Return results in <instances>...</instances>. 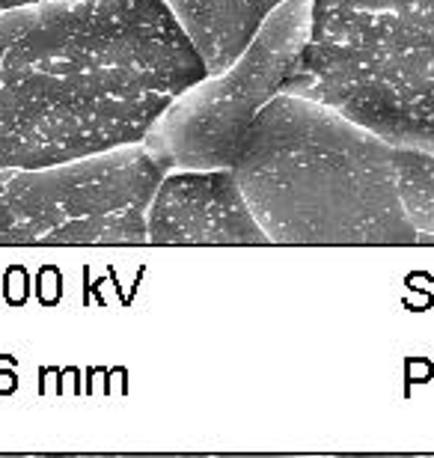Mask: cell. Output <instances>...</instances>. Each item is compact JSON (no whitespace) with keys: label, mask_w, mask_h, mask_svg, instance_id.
<instances>
[{"label":"cell","mask_w":434,"mask_h":458,"mask_svg":"<svg viewBox=\"0 0 434 458\" xmlns=\"http://www.w3.org/2000/svg\"><path fill=\"white\" fill-rule=\"evenodd\" d=\"M206 75L161 0H45L0 13V170L140 143Z\"/></svg>","instance_id":"obj_1"},{"label":"cell","mask_w":434,"mask_h":458,"mask_svg":"<svg viewBox=\"0 0 434 458\" xmlns=\"http://www.w3.org/2000/svg\"><path fill=\"white\" fill-rule=\"evenodd\" d=\"M233 173L271 244H417L396 146L316 98L277 93Z\"/></svg>","instance_id":"obj_2"},{"label":"cell","mask_w":434,"mask_h":458,"mask_svg":"<svg viewBox=\"0 0 434 458\" xmlns=\"http://www.w3.org/2000/svg\"><path fill=\"white\" fill-rule=\"evenodd\" d=\"M280 93L434 152V0H312L310 39Z\"/></svg>","instance_id":"obj_3"},{"label":"cell","mask_w":434,"mask_h":458,"mask_svg":"<svg viewBox=\"0 0 434 458\" xmlns=\"http://www.w3.org/2000/svg\"><path fill=\"white\" fill-rule=\"evenodd\" d=\"M167 167L140 143L0 170V247L146 244V208Z\"/></svg>","instance_id":"obj_4"},{"label":"cell","mask_w":434,"mask_h":458,"mask_svg":"<svg viewBox=\"0 0 434 458\" xmlns=\"http://www.w3.org/2000/svg\"><path fill=\"white\" fill-rule=\"evenodd\" d=\"M312 30V0H283L220 75L184 87L143 137L167 170L233 167L253 119L280 93Z\"/></svg>","instance_id":"obj_5"},{"label":"cell","mask_w":434,"mask_h":458,"mask_svg":"<svg viewBox=\"0 0 434 458\" xmlns=\"http://www.w3.org/2000/svg\"><path fill=\"white\" fill-rule=\"evenodd\" d=\"M146 244L271 247L233 167L167 170L146 208Z\"/></svg>","instance_id":"obj_6"},{"label":"cell","mask_w":434,"mask_h":458,"mask_svg":"<svg viewBox=\"0 0 434 458\" xmlns=\"http://www.w3.org/2000/svg\"><path fill=\"white\" fill-rule=\"evenodd\" d=\"M184 27L208 75H220L242 57L262 21L283 0H161Z\"/></svg>","instance_id":"obj_7"},{"label":"cell","mask_w":434,"mask_h":458,"mask_svg":"<svg viewBox=\"0 0 434 458\" xmlns=\"http://www.w3.org/2000/svg\"><path fill=\"white\" fill-rule=\"evenodd\" d=\"M396 182L417 244H434V152L396 146Z\"/></svg>","instance_id":"obj_8"},{"label":"cell","mask_w":434,"mask_h":458,"mask_svg":"<svg viewBox=\"0 0 434 458\" xmlns=\"http://www.w3.org/2000/svg\"><path fill=\"white\" fill-rule=\"evenodd\" d=\"M33 4H45V0H0V13H9V9H21V6H33Z\"/></svg>","instance_id":"obj_9"}]
</instances>
